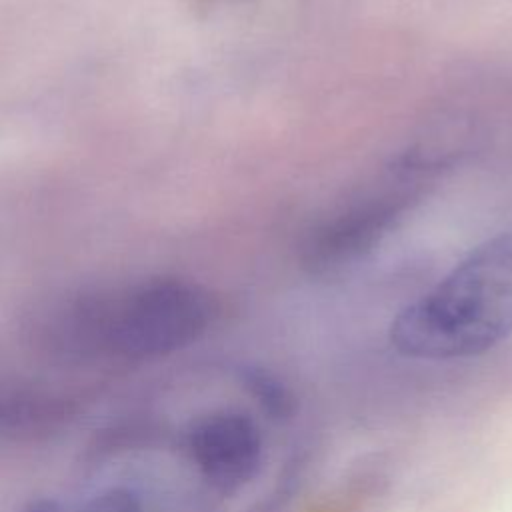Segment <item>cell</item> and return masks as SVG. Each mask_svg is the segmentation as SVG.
I'll return each instance as SVG.
<instances>
[{"instance_id": "8992f818", "label": "cell", "mask_w": 512, "mask_h": 512, "mask_svg": "<svg viewBox=\"0 0 512 512\" xmlns=\"http://www.w3.org/2000/svg\"><path fill=\"white\" fill-rule=\"evenodd\" d=\"M78 512H142V506L132 490L114 486L90 496Z\"/></svg>"}, {"instance_id": "6da1fadb", "label": "cell", "mask_w": 512, "mask_h": 512, "mask_svg": "<svg viewBox=\"0 0 512 512\" xmlns=\"http://www.w3.org/2000/svg\"><path fill=\"white\" fill-rule=\"evenodd\" d=\"M218 312L200 284L152 276L120 288H82L54 304L46 336L60 354L146 362L196 342Z\"/></svg>"}, {"instance_id": "7a4b0ae2", "label": "cell", "mask_w": 512, "mask_h": 512, "mask_svg": "<svg viewBox=\"0 0 512 512\" xmlns=\"http://www.w3.org/2000/svg\"><path fill=\"white\" fill-rule=\"evenodd\" d=\"M512 334V232L470 250L428 292L400 310L390 344L406 358L458 360Z\"/></svg>"}, {"instance_id": "3957f363", "label": "cell", "mask_w": 512, "mask_h": 512, "mask_svg": "<svg viewBox=\"0 0 512 512\" xmlns=\"http://www.w3.org/2000/svg\"><path fill=\"white\" fill-rule=\"evenodd\" d=\"M450 154L414 146L394 156L384 172L322 216L304 236L300 262L310 274H334L370 254L448 166Z\"/></svg>"}, {"instance_id": "277c9868", "label": "cell", "mask_w": 512, "mask_h": 512, "mask_svg": "<svg viewBox=\"0 0 512 512\" xmlns=\"http://www.w3.org/2000/svg\"><path fill=\"white\" fill-rule=\"evenodd\" d=\"M184 446L204 482L222 496L242 490L258 474L264 456L256 422L236 410H216L196 418Z\"/></svg>"}, {"instance_id": "5b68a950", "label": "cell", "mask_w": 512, "mask_h": 512, "mask_svg": "<svg viewBox=\"0 0 512 512\" xmlns=\"http://www.w3.org/2000/svg\"><path fill=\"white\" fill-rule=\"evenodd\" d=\"M242 382L258 398L260 406L276 420H284L292 414V396L286 386L274 378V374L262 368H244Z\"/></svg>"}]
</instances>
